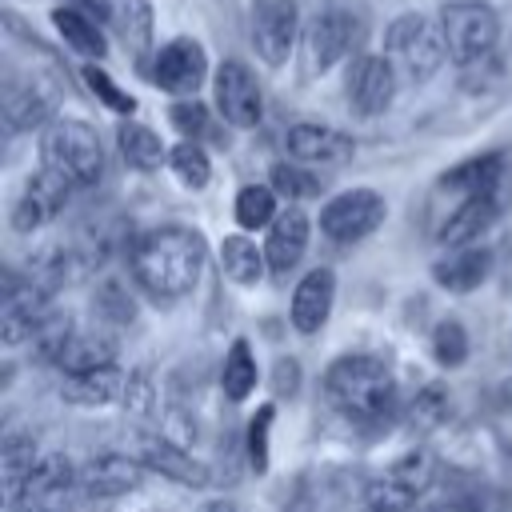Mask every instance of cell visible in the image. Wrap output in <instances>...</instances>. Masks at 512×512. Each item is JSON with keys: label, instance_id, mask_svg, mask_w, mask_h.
I'll list each match as a JSON object with an SVG mask.
<instances>
[{"label": "cell", "instance_id": "obj_1", "mask_svg": "<svg viewBox=\"0 0 512 512\" xmlns=\"http://www.w3.org/2000/svg\"><path fill=\"white\" fill-rule=\"evenodd\" d=\"M204 260H208L204 236L196 228H180V224L144 232L132 244V252H128L132 276H136V284L152 300H180V296H188L192 284L200 280Z\"/></svg>", "mask_w": 512, "mask_h": 512}, {"label": "cell", "instance_id": "obj_2", "mask_svg": "<svg viewBox=\"0 0 512 512\" xmlns=\"http://www.w3.org/2000/svg\"><path fill=\"white\" fill-rule=\"evenodd\" d=\"M324 396L340 416H348L356 424H380L396 408V380L384 368V360L352 352V356H340L328 364Z\"/></svg>", "mask_w": 512, "mask_h": 512}, {"label": "cell", "instance_id": "obj_3", "mask_svg": "<svg viewBox=\"0 0 512 512\" xmlns=\"http://www.w3.org/2000/svg\"><path fill=\"white\" fill-rule=\"evenodd\" d=\"M40 168L56 172L72 188H92L104 172L100 136L84 120H52L40 136Z\"/></svg>", "mask_w": 512, "mask_h": 512}, {"label": "cell", "instance_id": "obj_4", "mask_svg": "<svg viewBox=\"0 0 512 512\" xmlns=\"http://www.w3.org/2000/svg\"><path fill=\"white\" fill-rule=\"evenodd\" d=\"M384 48H388L392 68H396L404 80H412V84L436 76L440 64L448 60V40H444L440 20H432V16H424V12H404V16H396V20L388 24V32H384Z\"/></svg>", "mask_w": 512, "mask_h": 512}, {"label": "cell", "instance_id": "obj_5", "mask_svg": "<svg viewBox=\"0 0 512 512\" xmlns=\"http://www.w3.org/2000/svg\"><path fill=\"white\" fill-rule=\"evenodd\" d=\"M440 28H444V40H448V60L460 64V68L480 64L496 48V36H500L496 12L488 4H480V0H452V4H444Z\"/></svg>", "mask_w": 512, "mask_h": 512}, {"label": "cell", "instance_id": "obj_6", "mask_svg": "<svg viewBox=\"0 0 512 512\" xmlns=\"http://www.w3.org/2000/svg\"><path fill=\"white\" fill-rule=\"evenodd\" d=\"M364 36H368V24L360 12L352 8H320L308 24V60L312 68H332L348 56H356L364 48Z\"/></svg>", "mask_w": 512, "mask_h": 512}, {"label": "cell", "instance_id": "obj_7", "mask_svg": "<svg viewBox=\"0 0 512 512\" xmlns=\"http://www.w3.org/2000/svg\"><path fill=\"white\" fill-rule=\"evenodd\" d=\"M384 196L372 192V188H352V192H340L324 204L320 212V232L336 244H356L364 236H372L380 224H384Z\"/></svg>", "mask_w": 512, "mask_h": 512}, {"label": "cell", "instance_id": "obj_8", "mask_svg": "<svg viewBox=\"0 0 512 512\" xmlns=\"http://www.w3.org/2000/svg\"><path fill=\"white\" fill-rule=\"evenodd\" d=\"M48 292L36 280H20L16 272H4V292H0V336L4 344H24L32 340L44 320H48Z\"/></svg>", "mask_w": 512, "mask_h": 512}, {"label": "cell", "instance_id": "obj_9", "mask_svg": "<svg viewBox=\"0 0 512 512\" xmlns=\"http://www.w3.org/2000/svg\"><path fill=\"white\" fill-rule=\"evenodd\" d=\"M300 12L296 0H252V44L264 64L280 68L296 44Z\"/></svg>", "mask_w": 512, "mask_h": 512}, {"label": "cell", "instance_id": "obj_10", "mask_svg": "<svg viewBox=\"0 0 512 512\" xmlns=\"http://www.w3.org/2000/svg\"><path fill=\"white\" fill-rule=\"evenodd\" d=\"M204 76H208V56L188 36L168 40L156 52V60H152V84L164 88V92H172V96H192L204 84Z\"/></svg>", "mask_w": 512, "mask_h": 512}, {"label": "cell", "instance_id": "obj_11", "mask_svg": "<svg viewBox=\"0 0 512 512\" xmlns=\"http://www.w3.org/2000/svg\"><path fill=\"white\" fill-rule=\"evenodd\" d=\"M216 108L232 128H256L260 124V84L240 60H224L216 68Z\"/></svg>", "mask_w": 512, "mask_h": 512}, {"label": "cell", "instance_id": "obj_12", "mask_svg": "<svg viewBox=\"0 0 512 512\" xmlns=\"http://www.w3.org/2000/svg\"><path fill=\"white\" fill-rule=\"evenodd\" d=\"M68 192H72L68 180H60L56 172L40 168L36 176H28V184L20 188V196H16V204H12V228H16V232H36V228L52 224L56 212L64 208Z\"/></svg>", "mask_w": 512, "mask_h": 512}, {"label": "cell", "instance_id": "obj_13", "mask_svg": "<svg viewBox=\"0 0 512 512\" xmlns=\"http://www.w3.org/2000/svg\"><path fill=\"white\" fill-rule=\"evenodd\" d=\"M396 96V68L388 56H360L348 72V104L360 116H380Z\"/></svg>", "mask_w": 512, "mask_h": 512}, {"label": "cell", "instance_id": "obj_14", "mask_svg": "<svg viewBox=\"0 0 512 512\" xmlns=\"http://www.w3.org/2000/svg\"><path fill=\"white\" fill-rule=\"evenodd\" d=\"M132 452H136V460L144 468H152V472H160V476H168L176 484H188V488H204L208 484L204 464L196 456H188L184 448H176L168 436H156V432L152 436H136Z\"/></svg>", "mask_w": 512, "mask_h": 512}, {"label": "cell", "instance_id": "obj_15", "mask_svg": "<svg viewBox=\"0 0 512 512\" xmlns=\"http://www.w3.org/2000/svg\"><path fill=\"white\" fill-rule=\"evenodd\" d=\"M288 156L300 160V164H316V168H328V164H344L352 160V136L328 128V124H296L288 128Z\"/></svg>", "mask_w": 512, "mask_h": 512}, {"label": "cell", "instance_id": "obj_16", "mask_svg": "<svg viewBox=\"0 0 512 512\" xmlns=\"http://www.w3.org/2000/svg\"><path fill=\"white\" fill-rule=\"evenodd\" d=\"M332 300H336V276L332 268H312L304 272V280L296 284L292 292V328L312 336L328 324V312H332Z\"/></svg>", "mask_w": 512, "mask_h": 512}, {"label": "cell", "instance_id": "obj_17", "mask_svg": "<svg viewBox=\"0 0 512 512\" xmlns=\"http://www.w3.org/2000/svg\"><path fill=\"white\" fill-rule=\"evenodd\" d=\"M144 476V464L136 456H116V452H104V456H92L80 472V488L84 496L92 500H112V496H124L128 488H136Z\"/></svg>", "mask_w": 512, "mask_h": 512}, {"label": "cell", "instance_id": "obj_18", "mask_svg": "<svg viewBox=\"0 0 512 512\" xmlns=\"http://www.w3.org/2000/svg\"><path fill=\"white\" fill-rule=\"evenodd\" d=\"M76 480H80V476L72 472V460H68V456H60V452L40 456V464H36V472H32L24 496L16 500L12 512H52L56 500H60Z\"/></svg>", "mask_w": 512, "mask_h": 512}, {"label": "cell", "instance_id": "obj_19", "mask_svg": "<svg viewBox=\"0 0 512 512\" xmlns=\"http://www.w3.org/2000/svg\"><path fill=\"white\" fill-rule=\"evenodd\" d=\"M308 248V216L300 208H284L272 224H268V240H264V256L272 272H292L300 264Z\"/></svg>", "mask_w": 512, "mask_h": 512}, {"label": "cell", "instance_id": "obj_20", "mask_svg": "<svg viewBox=\"0 0 512 512\" xmlns=\"http://www.w3.org/2000/svg\"><path fill=\"white\" fill-rule=\"evenodd\" d=\"M496 216H500L496 192H492V196H468V200H460V204L452 208V216L444 220L440 244H448V248H468V240H480V236L492 228Z\"/></svg>", "mask_w": 512, "mask_h": 512}, {"label": "cell", "instance_id": "obj_21", "mask_svg": "<svg viewBox=\"0 0 512 512\" xmlns=\"http://www.w3.org/2000/svg\"><path fill=\"white\" fill-rule=\"evenodd\" d=\"M124 388H128V376L116 364H104V368H92V372H80V376H64L60 396L76 408H100V404L120 400Z\"/></svg>", "mask_w": 512, "mask_h": 512}, {"label": "cell", "instance_id": "obj_22", "mask_svg": "<svg viewBox=\"0 0 512 512\" xmlns=\"http://www.w3.org/2000/svg\"><path fill=\"white\" fill-rule=\"evenodd\" d=\"M492 272V252L488 248H456L452 256L432 264V280L448 292H472L488 280Z\"/></svg>", "mask_w": 512, "mask_h": 512}, {"label": "cell", "instance_id": "obj_23", "mask_svg": "<svg viewBox=\"0 0 512 512\" xmlns=\"http://www.w3.org/2000/svg\"><path fill=\"white\" fill-rule=\"evenodd\" d=\"M500 176H504V152H484V156H472V160L448 168L440 184L468 200V196H492Z\"/></svg>", "mask_w": 512, "mask_h": 512}, {"label": "cell", "instance_id": "obj_24", "mask_svg": "<svg viewBox=\"0 0 512 512\" xmlns=\"http://www.w3.org/2000/svg\"><path fill=\"white\" fill-rule=\"evenodd\" d=\"M104 364H116V340L104 332H72V340L64 344V352L56 360V368L64 376H80V372H92Z\"/></svg>", "mask_w": 512, "mask_h": 512}, {"label": "cell", "instance_id": "obj_25", "mask_svg": "<svg viewBox=\"0 0 512 512\" xmlns=\"http://www.w3.org/2000/svg\"><path fill=\"white\" fill-rule=\"evenodd\" d=\"M36 464H40V456H36V440H32V436H24V432H12V436L4 440V452H0L4 496H8V504H12V508H16V500L24 496V488H28L32 472H36Z\"/></svg>", "mask_w": 512, "mask_h": 512}, {"label": "cell", "instance_id": "obj_26", "mask_svg": "<svg viewBox=\"0 0 512 512\" xmlns=\"http://www.w3.org/2000/svg\"><path fill=\"white\" fill-rule=\"evenodd\" d=\"M116 144H120V156H124L136 172H156V168L168 160L160 136H156L152 128H144V124H132V120H124V124L116 128Z\"/></svg>", "mask_w": 512, "mask_h": 512}, {"label": "cell", "instance_id": "obj_27", "mask_svg": "<svg viewBox=\"0 0 512 512\" xmlns=\"http://www.w3.org/2000/svg\"><path fill=\"white\" fill-rule=\"evenodd\" d=\"M52 24H56V32L64 36V44L76 48L80 56H96V60H100V56L108 52L104 32H100L96 20L84 16L80 8H56V12H52Z\"/></svg>", "mask_w": 512, "mask_h": 512}, {"label": "cell", "instance_id": "obj_28", "mask_svg": "<svg viewBox=\"0 0 512 512\" xmlns=\"http://www.w3.org/2000/svg\"><path fill=\"white\" fill-rule=\"evenodd\" d=\"M220 264H224V272H228L236 284L252 288V284H260L268 256H264L248 236L236 232V236H224V244H220Z\"/></svg>", "mask_w": 512, "mask_h": 512}, {"label": "cell", "instance_id": "obj_29", "mask_svg": "<svg viewBox=\"0 0 512 512\" xmlns=\"http://www.w3.org/2000/svg\"><path fill=\"white\" fill-rule=\"evenodd\" d=\"M48 120V100L32 84H8L4 92V124L8 132H28Z\"/></svg>", "mask_w": 512, "mask_h": 512}, {"label": "cell", "instance_id": "obj_30", "mask_svg": "<svg viewBox=\"0 0 512 512\" xmlns=\"http://www.w3.org/2000/svg\"><path fill=\"white\" fill-rule=\"evenodd\" d=\"M220 388L232 404L248 400V392L256 388V356L248 348V340H236L224 356V368H220Z\"/></svg>", "mask_w": 512, "mask_h": 512}, {"label": "cell", "instance_id": "obj_31", "mask_svg": "<svg viewBox=\"0 0 512 512\" xmlns=\"http://www.w3.org/2000/svg\"><path fill=\"white\" fill-rule=\"evenodd\" d=\"M280 212H276V192L272 184H248L236 192V224L240 228H264L272 224Z\"/></svg>", "mask_w": 512, "mask_h": 512}, {"label": "cell", "instance_id": "obj_32", "mask_svg": "<svg viewBox=\"0 0 512 512\" xmlns=\"http://www.w3.org/2000/svg\"><path fill=\"white\" fill-rule=\"evenodd\" d=\"M412 504H416V492L404 488L392 472L368 480V488H364V508L368 512H408Z\"/></svg>", "mask_w": 512, "mask_h": 512}, {"label": "cell", "instance_id": "obj_33", "mask_svg": "<svg viewBox=\"0 0 512 512\" xmlns=\"http://www.w3.org/2000/svg\"><path fill=\"white\" fill-rule=\"evenodd\" d=\"M168 164H172V172L180 176V184H184V188H204V184H208V176H212L208 152H204L196 140L176 144V148L168 152Z\"/></svg>", "mask_w": 512, "mask_h": 512}, {"label": "cell", "instance_id": "obj_34", "mask_svg": "<svg viewBox=\"0 0 512 512\" xmlns=\"http://www.w3.org/2000/svg\"><path fill=\"white\" fill-rule=\"evenodd\" d=\"M448 400H452V396H448L444 384H424V388L412 396V404H408V424L420 428V432L444 424V416H448Z\"/></svg>", "mask_w": 512, "mask_h": 512}, {"label": "cell", "instance_id": "obj_35", "mask_svg": "<svg viewBox=\"0 0 512 512\" xmlns=\"http://www.w3.org/2000/svg\"><path fill=\"white\" fill-rule=\"evenodd\" d=\"M432 356L440 368H460L468 360V332L460 320H440L432 328Z\"/></svg>", "mask_w": 512, "mask_h": 512}, {"label": "cell", "instance_id": "obj_36", "mask_svg": "<svg viewBox=\"0 0 512 512\" xmlns=\"http://www.w3.org/2000/svg\"><path fill=\"white\" fill-rule=\"evenodd\" d=\"M388 472H392L404 488H412V492L420 496V492H428V484H432V476H436V460H432L424 448H412V452L396 456Z\"/></svg>", "mask_w": 512, "mask_h": 512}, {"label": "cell", "instance_id": "obj_37", "mask_svg": "<svg viewBox=\"0 0 512 512\" xmlns=\"http://www.w3.org/2000/svg\"><path fill=\"white\" fill-rule=\"evenodd\" d=\"M80 76H84L88 92H92L96 100H104L112 112H120V116H132V112H136V100H132V96H128V92H124V88H120V84H116V80H112L104 68L84 64V68H80Z\"/></svg>", "mask_w": 512, "mask_h": 512}, {"label": "cell", "instance_id": "obj_38", "mask_svg": "<svg viewBox=\"0 0 512 512\" xmlns=\"http://www.w3.org/2000/svg\"><path fill=\"white\" fill-rule=\"evenodd\" d=\"M272 192L288 196V200H304V196H316L320 192V176L304 172L300 164H272Z\"/></svg>", "mask_w": 512, "mask_h": 512}, {"label": "cell", "instance_id": "obj_39", "mask_svg": "<svg viewBox=\"0 0 512 512\" xmlns=\"http://www.w3.org/2000/svg\"><path fill=\"white\" fill-rule=\"evenodd\" d=\"M272 416H276V408L264 404L252 416V424H248V456H252V468L256 472H268V428H272Z\"/></svg>", "mask_w": 512, "mask_h": 512}, {"label": "cell", "instance_id": "obj_40", "mask_svg": "<svg viewBox=\"0 0 512 512\" xmlns=\"http://www.w3.org/2000/svg\"><path fill=\"white\" fill-rule=\"evenodd\" d=\"M128 12H124V40L132 44V52L140 56L148 48V32H152V16H148V4L144 0H124Z\"/></svg>", "mask_w": 512, "mask_h": 512}, {"label": "cell", "instance_id": "obj_41", "mask_svg": "<svg viewBox=\"0 0 512 512\" xmlns=\"http://www.w3.org/2000/svg\"><path fill=\"white\" fill-rule=\"evenodd\" d=\"M172 124L184 132V140H196L208 132V108L200 100H180L172 104Z\"/></svg>", "mask_w": 512, "mask_h": 512}, {"label": "cell", "instance_id": "obj_42", "mask_svg": "<svg viewBox=\"0 0 512 512\" xmlns=\"http://www.w3.org/2000/svg\"><path fill=\"white\" fill-rule=\"evenodd\" d=\"M284 388H288V396L300 388V364L296 360H280L276 364V396H284Z\"/></svg>", "mask_w": 512, "mask_h": 512}, {"label": "cell", "instance_id": "obj_43", "mask_svg": "<svg viewBox=\"0 0 512 512\" xmlns=\"http://www.w3.org/2000/svg\"><path fill=\"white\" fill-rule=\"evenodd\" d=\"M80 12H84V16H96V20H108V16H116L108 0H80Z\"/></svg>", "mask_w": 512, "mask_h": 512}, {"label": "cell", "instance_id": "obj_44", "mask_svg": "<svg viewBox=\"0 0 512 512\" xmlns=\"http://www.w3.org/2000/svg\"><path fill=\"white\" fill-rule=\"evenodd\" d=\"M200 512H236V504H232V500H212V504H204Z\"/></svg>", "mask_w": 512, "mask_h": 512}, {"label": "cell", "instance_id": "obj_45", "mask_svg": "<svg viewBox=\"0 0 512 512\" xmlns=\"http://www.w3.org/2000/svg\"><path fill=\"white\" fill-rule=\"evenodd\" d=\"M504 408H508V412H512V376H508V380H504Z\"/></svg>", "mask_w": 512, "mask_h": 512}]
</instances>
